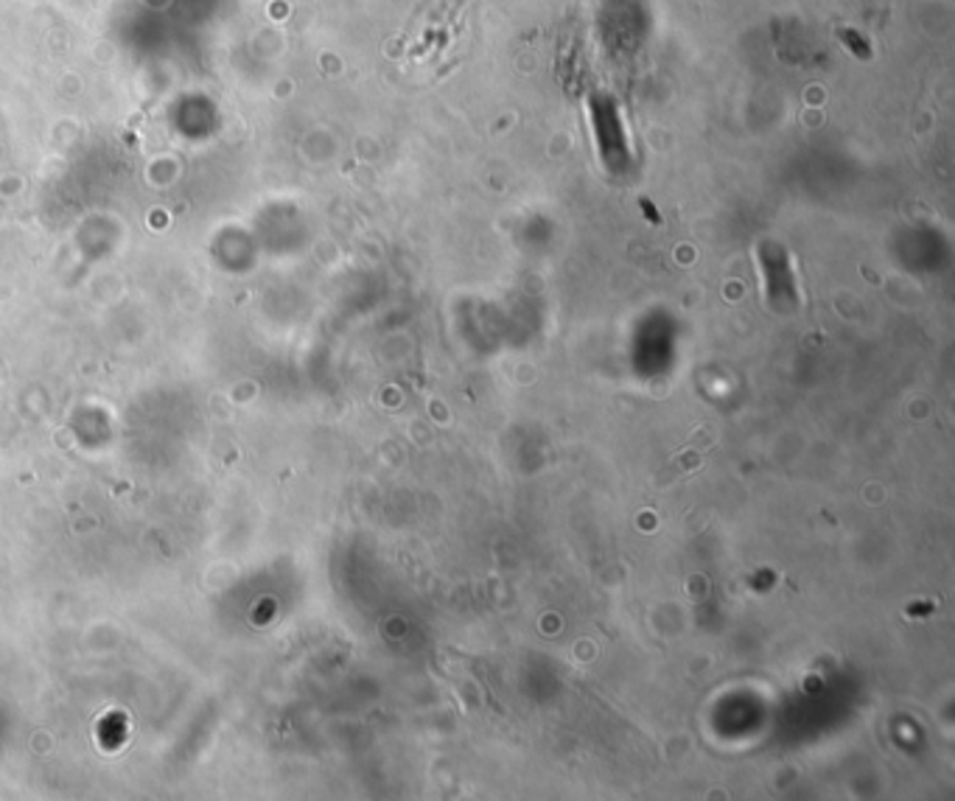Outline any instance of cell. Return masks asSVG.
Returning a JSON list of instances; mask_svg holds the SVG:
<instances>
[{
	"label": "cell",
	"instance_id": "obj_1",
	"mask_svg": "<svg viewBox=\"0 0 955 801\" xmlns=\"http://www.w3.org/2000/svg\"><path fill=\"white\" fill-rule=\"evenodd\" d=\"M840 40H844V42H846V46H849V48H852V51H855V53H857V57H863V59H868V57H872V51H868V46H863V42H861V37H857V34H855V31H844V34H840Z\"/></svg>",
	"mask_w": 955,
	"mask_h": 801
}]
</instances>
